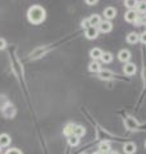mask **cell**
I'll return each mask as SVG.
<instances>
[{
	"mask_svg": "<svg viewBox=\"0 0 146 154\" xmlns=\"http://www.w3.org/2000/svg\"><path fill=\"white\" fill-rule=\"evenodd\" d=\"M140 41V35L138 33H136V32H129L128 35H127V42L128 44H136V42H138Z\"/></svg>",
	"mask_w": 146,
	"mask_h": 154,
	"instance_id": "9a60e30c",
	"label": "cell"
},
{
	"mask_svg": "<svg viewBox=\"0 0 146 154\" xmlns=\"http://www.w3.org/2000/svg\"><path fill=\"white\" fill-rule=\"evenodd\" d=\"M110 154H119L118 152H110Z\"/></svg>",
	"mask_w": 146,
	"mask_h": 154,
	"instance_id": "83f0119b",
	"label": "cell"
},
{
	"mask_svg": "<svg viewBox=\"0 0 146 154\" xmlns=\"http://www.w3.org/2000/svg\"><path fill=\"white\" fill-rule=\"evenodd\" d=\"M135 25H142V26H146V14H145V16H141V18L138 17V19L135 22Z\"/></svg>",
	"mask_w": 146,
	"mask_h": 154,
	"instance_id": "7402d4cb",
	"label": "cell"
},
{
	"mask_svg": "<svg viewBox=\"0 0 146 154\" xmlns=\"http://www.w3.org/2000/svg\"><path fill=\"white\" fill-rule=\"evenodd\" d=\"M145 148H146V141H145Z\"/></svg>",
	"mask_w": 146,
	"mask_h": 154,
	"instance_id": "4dcf8cb0",
	"label": "cell"
},
{
	"mask_svg": "<svg viewBox=\"0 0 146 154\" xmlns=\"http://www.w3.org/2000/svg\"><path fill=\"white\" fill-rule=\"evenodd\" d=\"M111 60H113V54L109 53V51H105L103 54V57H101V62L105 63V64H108V63H110Z\"/></svg>",
	"mask_w": 146,
	"mask_h": 154,
	"instance_id": "d6986e66",
	"label": "cell"
},
{
	"mask_svg": "<svg viewBox=\"0 0 146 154\" xmlns=\"http://www.w3.org/2000/svg\"><path fill=\"white\" fill-rule=\"evenodd\" d=\"M99 35V30H97V27H90L87 28L86 32H85V36L89 38V40H95Z\"/></svg>",
	"mask_w": 146,
	"mask_h": 154,
	"instance_id": "52a82bcc",
	"label": "cell"
},
{
	"mask_svg": "<svg viewBox=\"0 0 146 154\" xmlns=\"http://www.w3.org/2000/svg\"><path fill=\"white\" fill-rule=\"evenodd\" d=\"M124 5L128 8V11H129V9H136L137 2H136V0H126V2H124Z\"/></svg>",
	"mask_w": 146,
	"mask_h": 154,
	"instance_id": "44dd1931",
	"label": "cell"
},
{
	"mask_svg": "<svg viewBox=\"0 0 146 154\" xmlns=\"http://www.w3.org/2000/svg\"><path fill=\"white\" fill-rule=\"evenodd\" d=\"M136 12L141 13V14H146V2L142 0V2H137V5H136Z\"/></svg>",
	"mask_w": 146,
	"mask_h": 154,
	"instance_id": "ac0fdd59",
	"label": "cell"
},
{
	"mask_svg": "<svg viewBox=\"0 0 146 154\" xmlns=\"http://www.w3.org/2000/svg\"><path fill=\"white\" fill-rule=\"evenodd\" d=\"M86 3H87V4H90V5H95L97 2H96V0H86Z\"/></svg>",
	"mask_w": 146,
	"mask_h": 154,
	"instance_id": "4316f807",
	"label": "cell"
},
{
	"mask_svg": "<svg viewBox=\"0 0 146 154\" xmlns=\"http://www.w3.org/2000/svg\"><path fill=\"white\" fill-rule=\"evenodd\" d=\"M81 27L84 28V30H87V28L91 27L90 26V22H89V18H86V19H84V21L81 22Z\"/></svg>",
	"mask_w": 146,
	"mask_h": 154,
	"instance_id": "603a6c76",
	"label": "cell"
},
{
	"mask_svg": "<svg viewBox=\"0 0 146 154\" xmlns=\"http://www.w3.org/2000/svg\"><path fill=\"white\" fill-rule=\"evenodd\" d=\"M80 154H87V153H80Z\"/></svg>",
	"mask_w": 146,
	"mask_h": 154,
	"instance_id": "f546056e",
	"label": "cell"
},
{
	"mask_svg": "<svg viewBox=\"0 0 146 154\" xmlns=\"http://www.w3.org/2000/svg\"><path fill=\"white\" fill-rule=\"evenodd\" d=\"M92 154H101V153H100L99 150H97V152H94V153H92Z\"/></svg>",
	"mask_w": 146,
	"mask_h": 154,
	"instance_id": "f1b7e54d",
	"label": "cell"
},
{
	"mask_svg": "<svg viewBox=\"0 0 146 154\" xmlns=\"http://www.w3.org/2000/svg\"><path fill=\"white\" fill-rule=\"evenodd\" d=\"M97 30H99L100 32H103V33H108L110 32L111 30H113V23H111L110 21H101L100 23V26L97 27Z\"/></svg>",
	"mask_w": 146,
	"mask_h": 154,
	"instance_id": "3957f363",
	"label": "cell"
},
{
	"mask_svg": "<svg viewBox=\"0 0 146 154\" xmlns=\"http://www.w3.org/2000/svg\"><path fill=\"white\" fill-rule=\"evenodd\" d=\"M115 16H117V9L114 7H106L104 9V17L106 18V21L115 18Z\"/></svg>",
	"mask_w": 146,
	"mask_h": 154,
	"instance_id": "8992f818",
	"label": "cell"
},
{
	"mask_svg": "<svg viewBox=\"0 0 146 154\" xmlns=\"http://www.w3.org/2000/svg\"><path fill=\"white\" fill-rule=\"evenodd\" d=\"M5 48H7V41L4 38H0V50L5 49Z\"/></svg>",
	"mask_w": 146,
	"mask_h": 154,
	"instance_id": "484cf974",
	"label": "cell"
},
{
	"mask_svg": "<svg viewBox=\"0 0 146 154\" xmlns=\"http://www.w3.org/2000/svg\"><path fill=\"white\" fill-rule=\"evenodd\" d=\"M68 144H69L71 146H77L80 144V137L75 136V135H72V136L68 137Z\"/></svg>",
	"mask_w": 146,
	"mask_h": 154,
	"instance_id": "ffe728a7",
	"label": "cell"
},
{
	"mask_svg": "<svg viewBox=\"0 0 146 154\" xmlns=\"http://www.w3.org/2000/svg\"><path fill=\"white\" fill-rule=\"evenodd\" d=\"M4 154H22V152L19 149H16V148H12V149H8V150L4 153Z\"/></svg>",
	"mask_w": 146,
	"mask_h": 154,
	"instance_id": "cb8c5ba5",
	"label": "cell"
},
{
	"mask_svg": "<svg viewBox=\"0 0 146 154\" xmlns=\"http://www.w3.org/2000/svg\"><path fill=\"white\" fill-rule=\"evenodd\" d=\"M140 41L142 42L144 45H146V31H144V32L140 35Z\"/></svg>",
	"mask_w": 146,
	"mask_h": 154,
	"instance_id": "d4e9b609",
	"label": "cell"
},
{
	"mask_svg": "<svg viewBox=\"0 0 146 154\" xmlns=\"http://www.w3.org/2000/svg\"><path fill=\"white\" fill-rule=\"evenodd\" d=\"M99 152L101 154H108L111 152V145L109 141H101L99 144Z\"/></svg>",
	"mask_w": 146,
	"mask_h": 154,
	"instance_id": "8fae6325",
	"label": "cell"
},
{
	"mask_svg": "<svg viewBox=\"0 0 146 154\" xmlns=\"http://www.w3.org/2000/svg\"><path fill=\"white\" fill-rule=\"evenodd\" d=\"M75 126H76V125H73V123H67L65 127L63 128V134H64L65 136H68V137L72 136V135H73V130H75Z\"/></svg>",
	"mask_w": 146,
	"mask_h": 154,
	"instance_id": "e0dca14e",
	"label": "cell"
},
{
	"mask_svg": "<svg viewBox=\"0 0 146 154\" xmlns=\"http://www.w3.org/2000/svg\"><path fill=\"white\" fill-rule=\"evenodd\" d=\"M0 149H2V148H0Z\"/></svg>",
	"mask_w": 146,
	"mask_h": 154,
	"instance_id": "1f68e13d",
	"label": "cell"
},
{
	"mask_svg": "<svg viewBox=\"0 0 146 154\" xmlns=\"http://www.w3.org/2000/svg\"><path fill=\"white\" fill-rule=\"evenodd\" d=\"M11 141H12V139H11V136H9L8 134H2L0 135V148L9 146Z\"/></svg>",
	"mask_w": 146,
	"mask_h": 154,
	"instance_id": "4fadbf2b",
	"label": "cell"
},
{
	"mask_svg": "<svg viewBox=\"0 0 146 154\" xmlns=\"http://www.w3.org/2000/svg\"><path fill=\"white\" fill-rule=\"evenodd\" d=\"M118 59L122 62V63H128L129 59H131V51L127 49H123L118 53Z\"/></svg>",
	"mask_w": 146,
	"mask_h": 154,
	"instance_id": "5b68a950",
	"label": "cell"
},
{
	"mask_svg": "<svg viewBox=\"0 0 146 154\" xmlns=\"http://www.w3.org/2000/svg\"><path fill=\"white\" fill-rule=\"evenodd\" d=\"M104 51L100 49V48H94V49L90 50V57L92 60H97V59H101V57H103Z\"/></svg>",
	"mask_w": 146,
	"mask_h": 154,
	"instance_id": "9c48e42d",
	"label": "cell"
},
{
	"mask_svg": "<svg viewBox=\"0 0 146 154\" xmlns=\"http://www.w3.org/2000/svg\"><path fill=\"white\" fill-rule=\"evenodd\" d=\"M136 150H137V146H136V144L132 141H128L123 145V152L126 154H135Z\"/></svg>",
	"mask_w": 146,
	"mask_h": 154,
	"instance_id": "ba28073f",
	"label": "cell"
},
{
	"mask_svg": "<svg viewBox=\"0 0 146 154\" xmlns=\"http://www.w3.org/2000/svg\"><path fill=\"white\" fill-rule=\"evenodd\" d=\"M136 71H137V67H136L135 63H131V62H128V63H126V64L123 66V73L127 75V76L135 75Z\"/></svg>",
	"mask_w": 146,
	"mask_h": 154,
	"instance_id": "277c9868",
	"label": "cell"
},
{
	"mask_svg": "<svg viewBox=\"0 0 146 154\" xmlns=\"http://www.w3.org/2000/svg\"><path fill=\"white\" fill-rule=\"evenodd\" d=\"M85 134H86V128L82 126V125H76L75 130H73V135L77 137H82Z\"/></svg>",
	"mask_w": 146,
	"mask_h": 154,
	"instance_id": "5bb4252c",
	"label": "cell"
},
{
	"mask_svg": "<svg viewBox=\"0 0 146 154\" xmlns=\"http://www.w3.org/2000/svg\"><path fill=\"white\" fill-rule=\"evenodd\" d=\"M111 77H114L113 75V72H110L108 69H101L99 72V79L100 80H110Z\"/></svg>",
	"mask_w": 146,
	"mask_h": 154,
	"instance_id": "2e32d148",
	"label": "cell"
},
{
	"mask_svg": "<svg viewBox=\"0 0 146 154\" xmlns=\"http://www.w3.org/2000/svg\"><path fill=\"white\" fill-rule=\"evenodd\" d=\"M89 22H90L91 27H99L100 23H101V17L99 14H92V16H90V18H89Z\"/></svg>",
	"mask_w": 146,
	"mask_h": 154,
	"instance_id": "7c38bea8",
	"label": "cell"
},
{
	"mask_svg": "<svg viewBox=\"0 0 146 154\" xmlns=\"http://www.w3.org/2000/svg\"><path fill=\"white\" fill-rule=\"evenodd\" d=\"M103 69V67H101V63L99 60H92L91 63L89 64V71L90 72H94V73H99V72Z\"/></svg>",
	"mask_w": 146,
	"mask_h": 154,
	"instance_id": "30bf717a",
	"label": "cell"
},
{
	"mask_svg": "<svg viewBox=\"0 0 146 154\" xmlns=\"http://www.w3.org/2000/svg\"><path fill=\"white\" fill-rule=\"evenodd\" d=\"M27 18L32 25H40V23L45 21L46 12H45V9L40 5H32L27 12Z\"/></svg>",
	"mask_w": 146,
	"mask_h": 154,
	"instance_id": "6da1fadb",
	"label": "cell"
},
{
	"mask_svg": "<svg viewBox=\"0 0 146 154\" xmlns=\"http://www.w3.org/2000/svg\"><path fill=\"white\" fill-rule=\"evenodd\" d=\"M138 17L140 16H138V13L136 12V9H129V11L124 13V19L129 23H135L138 19Z\"/></svg>",
	"mask_w": 146,
	"mask_h": 154,
	"instance_id": "7a4b0ae2",
	"label": "cell"
}]
</instances>
